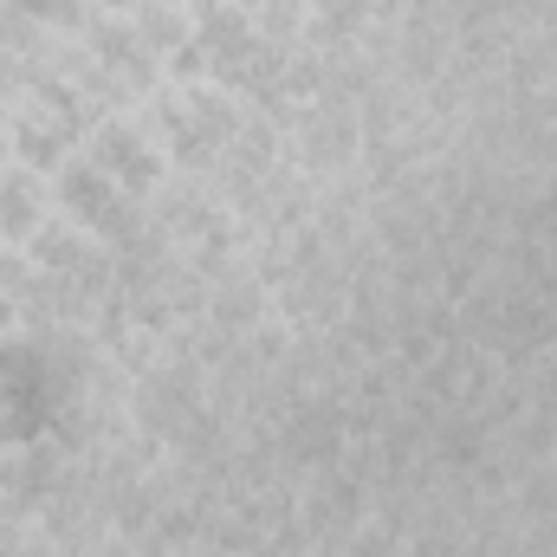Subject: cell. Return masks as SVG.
<instances>
[{
  "mask_svg": "<svg viewBox=\"0 0 557 557\" xmlns=\"http://www.w3.org/2000/svg\"><path fill=\"white\" fill-rule=\"evenodd\" d=\"M65 208H72L85 227L111 234V240H124V234L137 227V221H131V201L111 188L104 169H65Z\"/></svg>",
  "mask_w": 557,
  "mask_h": 557,
  "instance_id": "obj_1",
  "label": "cell"
},
{
  "mask_svg": "<svg viewBox=\"0 0 557 557\" xmlns=\"http://www.w3.org/2000/svg\"><path fill=\"white\" fill-rule=\"evenodd\" d=\"M208 52H214L221 65H240V59L253 52V33H247V20H240L234 7H208Z\"/></svg>",
  "mask_w": 557,
  "mask_h": 557,
  "instance_id": "obj_2",
  "label": "cell"
},
{
  "mask_svg": "<svg viewBox=\"0 0 557 557\" xmlns=\"http://www.w3.org/2000/svg\"><path fill=\"white\" fill-rule=\"evenodd\" d=\"M98 149H104V175H111V169H124L117 182H131V188H143V182L156 175V162L143 156V143L131 137V131H104V143H98Z\"/></svg>",
  "mask_w": 557,
  "mask_h": 557,
  "instance_id": "obj_3",
  "label": "cell"
},
{
  "mask_svg": "<svg viewBox=\"0 0 557 557\" xmlns=\"http://www.w3.org/2000/svg\"><path fill=\"white\" fill-rule=\"evenodd\" d=\"M0 221H7L13 234H33V227H39V201H33L26 182H7V188H0Z\"/></svg>",
  "mask_w": 557,
  "mask_h": 557,
  "instance_id": "obj_4",
  "label": "cell"
},
{
  "mask_svg": "<svg viewBox=\"0 0 557 557\" xmlns=\"http://www.w3.org/2000/svg\"><path fill=\"white\" fill-rule=\"evenodd\" d=\"M111 7H124V0H111Z\"/></svg>",
  "mask_w": 557,
  "mask_h": 557,
  "instance_id": "obj_5",
  "label": "cell"
}]
</instances>
